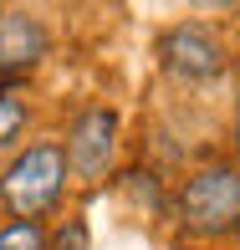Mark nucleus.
I'll list each match as a JSON object with an SVG mask.
<instances>
[{"label":"nucleus","instance_id":"nucleus-9","mask_svg":"<svg viewBox=\"0 0 240 250\" xmlns=\"http://www.w3.org/2000/svg\"><path fill=\"white\" fill-rule=\"evenodd\" d=\"M189 5H194V10H210V16H215V10H235L240 0H189Z\"/></svg>","mask_w":240,"mask_h":250},{"label":"nucleus","instance_id":"nucleus-7","mask_svg":"<svg viewBox=\"0 0 240 250\" xmlns=\"http://www.w3.org/2000/svg\"><path fill=\"white\" fill-rule=\"evenodd\" d=\"M0 250H46V230L26 220H10L0 225Z\"/></svg>","mask_w":240,"mask_h":250},{"label":"nucleus","instance_id":"nucleus-3","mask_svg":"<svg viewBox=\"0 0 240 250\" xmlns=\"http://www.w3.org/2000/svg\"><path fill=\"white\" fill-rule=\"evenodd\" d=\"M158 56H164V72L184 77V82H215V77L230 66V51H225V41L215 36L210 26H199V21H184V26L164 31V41H158Z\"/></svg>","mask_w":240,"mask_h":250},{"label":"nucleus","instance_id":"nucleus-4","mask_svg":"<svg viewBox=\"0 0 240 250\" xmlns=\"http://www.w3.org/2000/svg\"><path fill=\"white\" fill-rule=\"evenodd\" d=\"M62 153H66V174L72 179H87V184L102 179L112 168V158H118V112L112 107H87L72 123Z\"/></svg>","mask_w":240,"mask_h":250},{"label":"nucleus","instance_id":"nucleus-10","mask_svg":"<svg viewBox=\"0 0 240 250\" xmlns=\"http://www.w3.org/2000/svg\"><path fill=\"white\" fill-rule=\"evenodd\" d=\"M235 148H240V102H235Z\"/></svg>","mask_w":240,"mask_h":250},{"label":"nucleus","instance_id":"nucleus-1","mask_svg":"<svg viewBox=\"0 0 240 250\" xmlns=\"http://www.w3.org/2000/svg\"><path fill=\"white\" fill-rule=\"evenodd\" d=\"M66 153L62 143H31L21 148L16 158L5 164L0 174V204H5L10 220H26V225H41L56 204L66 199Z\"/></svg>","mask_w":240,"mask_h":250},{"label":"nucleus","instance_id":"nucleus-2","mask_svg":"<svg viewBox=\"0 0 240 250\" xmlns=\"http://www.w3.org/2000/svg\"><path fill=\"white\" fill-rule=\"evenodd\" d=\"M179 225L189 235H210V240L240 230V168L235 164L194 168L179 189Z\"/></svg>","mask_w":240,"mask_h":250},{"label":"nucleus","instance_id":"nucleus-6","mask_svg":"<svg viewBox=\"0 0 240 250\" xmlns=\"http://www.w3.org/2000/svg\"><path fill=\"white\" fill-rule=\"evenodd\" d=\"M26 118H31V107H26V102H21V97H10V92H0V153H5L10 143L21 138Z\"/></svg>","mask_w":240,"mask_h":250},{"label":"nucleus","instance_id":"nucleus-8","mask_svg":"<svg viewBox=\"0 0 240 250\" xmlns=\"http://www.w3.org/2000/svg\"><path fill=\"white\" fill-rule=\"evenodd\" d=\"M87 245H92V235L82 220H66L56 235H46V250H87Z\"/></svg>","mask_w":240,"mask_h":250},{"label":"nucleus","instance_id":"nucleus-5","mask_svg":"<svg viewBox=\"0 0 240 250\" xmlns=\"http://www.w3.org/2000/svg\"><path fill=\"white\" fill-rule=\"evenodd\" d=\"M51 51V36L31 10H0V66L5 72H26Z\"/></svg>","mask_w":240,"mask_h":250}]
</instances>
